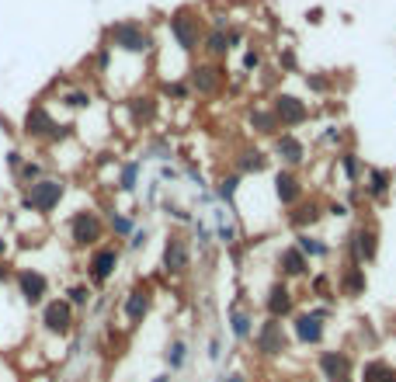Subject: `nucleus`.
Instances as JSON below:
<instances>
[{"label":"nucleus","instance_id":"f257e3e1","mask_svg":"<svg viewBox=\"0 0 396 382\" xmlns=\"http://www.w3.org/2000/svg\"><path fill=\"white\" fill-rule=\"evenodd\" d=\"M101 42H104L111 52H129V56H146V52H153V45H157L153 31H150L143 21H136V17L111 21V24L104 28Z\"/></svg>","mask_w":396,"mask_h":382},{"label":"nucleus","instance_id":"f03ea898","mask_svg":"<svg viewBox=\"0 0 396 382\" xmlns=\"http://www.w3.org/2000/svg\"><path fill=\"white\" fill-rule=\"evenodd\" d=\"M167 31L181 52H195L205 38V14L198 7H178L167 14Z\"/></svg>","mask_w":396,"mask_h":382},{"label":"nucleus","instance_id":"7ed1b4c3","mask_svg":"<svg viewBox=\"0 0 396 382\" xmlns=\"http://www.w3.org/2000/svg\"><path fill=\"white\" fill-rule=\"evenodd\" d=\"M63 198H66V181L56 178V174H45L42 181H35L31 188L21 191L17 208L21 212H35V215H52Z\"/></svg>","mask_w":396,"mask_h":382},{"label":"nucleus","instance_id":"20e7f679","mask_svg":"<svg viewBox=\"0 0 396 382\" xmlns=\"http://www.w3.org/2000/svg\"><path fill=\"white\" fill-rule=\"evenodd\" d=\"M70 247L73 250H94L104 243V236H108V222H104V215L94 212V208H77L73 215H70Z\"/></svg>","mask_w":396,"mask_h":382},{"label":"nucleus","instance_id":"39448f33","mask_svg":"<svg viewBox=\"0 0 396 382\" xmlns=\"http://www.w3.org/2000/svg\"><path fill=\"white\" fill-rule=\"evenodd\" d=\"M334 316L330 306H313V309H299L292 316V341L302 348H320L327 341V320Z\"/></svg>","mask_w":396,"mask_h":382},{"label":"nucleus","instance_id":"423d86ee","mask_svg":"<svg viewBox=\"0 0 396 382\" xmlns=\"http://www.w3.org/2000/svg\"><path fill=\"white\" fill-rule=\"evenodd\" d=\"M250 344H254V355H257V358H282V355L292 348V334L285 330V323H282V320L264 316V320L257 323V330H254Z\"/></svg>","mask_w":396,"mask_h":382},{"label":"nucleus","instance_id":"0eeeda50","mask_svg":"<svg viewBox=\"0 0 396 382\" xmlns=\"http://www.w3.org/2000/svg\"><path fill=\"white\" fill-rule=\"evenodd\" d=\"M118 264H122V243H118V240H115V243H101V247H94V250L87 254V264H84L87 285L104 288L111 278H115Z\"/></svg>","mask_w":396,"mask_h":382},{"label":"nucleus","instance_id":"6e6552de","mask_svg":"<svg viewBox=\"0 0 396 382\" xmlns=\"http://www.w3.org/2000/svg\"><path fill=\"white\" fill-rule=\"evenodd\" d=\"M160 268L171 278H185L192 271V240L181 229H171L164 240V254H160Z\"/></svg>","mask_w":396,"mask_h":382},{"label":"nucleus","instance_id":"1a4fd4ad","mask_svg":"<svg viewBox=\"0 0 396 382\" xmlns=\"http://www.w3.org/2000/svg\"><path fill=\"white\" fill-rule=\"evenodd\" d=\"M268 108L275 111V118H278L282 132H296V129H302V125L313 118V108H309V104H306L299 94H289V91H275Z\"/></svg>","mask_w":396,"mask_h":382},{"label":"nucleus","instance_id":"9d476101","mask_svg":"<svg viewBox=\"0 0 396 382\" xmlns=\"http://www.w3.org/2000/svg\"><path fill=\"white\" fill-rule=\"evenodd\" d=\"M344 254H348V261H355L362 268L372 264L379 257V229H376V222H358L348 233V240H344Z\"/></svg>","mask_w":396,"mask_h":382},{"label":"nucleus","instance_id":"9b49d317","mask_svg":"<svg viewBox=\"0 0 396 382\" xmlns=\"http://www.w3.org/2000/svg\"><path fill=\"white\" fill-rule=\"evenodd\" d=\"M42 330L52 334V337H70L73 327H77V309L66 302V295H56V299H45L42 302V316H38Z\"/></svg>","mask_w":396,"mask_h":382},{"label":"nucleus","instance_id":"f8f14e48","mask_svg":"<svg viewBox=\"0 0 396 382\" xmlns=\"http://www.w3.org/2000/svg\"><path fill=\"white\" fill-rule=\"evenodd\" d=\"M188 84H192V94H198V97H219L222 87H226V66L222 63H212V59L192 63Z\"/></svg>","mask_w":396,"mask_h":382},{"label":"nucleus","instance_id":"ddd939ff","mask_svg":"<svg viewBox=\"0 0 396 382\" xmlns=\"http://www.w3.org/2000/svg\"><path fill=\"white\" fill-rule=\"evenodd\" d=\"M316 372L327 382H358V372H355V358L351 351L344 348H327L316 355Z\"/></svg>","mask_w":396,"mask_h":382},{"label":"nucleus","instance_id":"4468645a","mask_svg":"<svg viewBox=\"0 0 396 382\" xmlns=\"http://www.w3.org/2000/svg\"><path fill=\"white\" fill-rule=\"evenodd\" d=\"M264 313L271 316V320H292L299 313L296 306V292H292V285L285 282V278H275L271 285H268V292H264Z\"/></svg>","mask_w":396,"mask_h":382},{"label":"nucleus","instance_id":"2eb2a0df","mask_svg":"<svg viewBox=\"0 0 396 382\" xmlns=\"http://www.w3.org/2000/svg\"><path fill=\"white\" fill-rule=\"evenodd\" d=\"M271 160H278L289 171H299L309 160V146L299 139V132H278L271 139Z\"/></svg>","mask_w":396,"mask_h":382},{"label":"nucleus","instance_id":"dca6fc26","mask_svg":"<svg viewBox=\"0 0 396 382\" xmlns=\"http://www.w3.org/2000/svg\"><path fill=\"white\" fill-rule=\"evenodd\" d=\"M150 309H153V285H150V282H136V285L125 292V299H122V316H125V323H129V327H139V323L150 316Z\"/></svg>","mask_w":396,"mask_h":382},{"label":"nucleus","instance_id":"f3484780","mask_svg":"<svg viewBox=\"0 0 396 382\" xmlns=\"http://www.w3.org/2000/svg\"><path fill=\"white\" fill-rule=\"evenodd\" d=\"M14 285L24 306H42L49 299V278L38 268H17L14 271Z\"/></svg>","mask_w":396,"mask_h":382},{"label":"nucleus","instance_id":"a211bd4d","mask_svg":"<svg viewBox=\"0 0 396 382\" xmlns=\"http://www.w3.org/2000/svg\"><path fill=\"white\" fill-rule=\"evenodd\" d=\"M52 125H56V118H52L49 104L45 101H31L28 111H24V118H21V136L24 139H35V143H45L49 132H52Z\"/></svg>","mask_w":396,"mask_h":382},{"label":"nucleus","instance_id":"6ab92c4d","mask_svg":"<svg viewBox=\"0 0 396 382\" xmlns=\"http://www.w3.org/2000/svg\"><path fill=\"white\" fill-rule=\"evenodd\" d=\"M271 185H275V201H278L285 212L306 198V181L299 178V171L278 167V171H275V178H271Z\"/></svg>","mask_w":396,"mask_h":382},{"label":"nucleus","instance_id":"aec40b11","mask_svg":"<svg viewBox=\"0 0 396 382\" xmlns=\"http://www.w3.org/2000/svg\"><path fill=\"white\" fill-rule=\"evenodd\" d=\"M268 167H271V153L261 150V146H254V143H247V146H240V150L233 153V171H236L240 178L264 174Z\"/></svg>","mask_w":396,"mask_h":382},{"label":"nucleus","instance_id":"412c9836","mask_svg":"<svg viewBox=\"0 0 396 382\" xmlns=\"http://www.w3.org/2000/svg\"><path fill=\"white\" fill-rule=\"evenodd\" d=\"M323 215H327V205H323L320 198H302L299 205H292V208L285 212V222H289L296 233H309Z\"/></svg>","mask_w":396,"mask_h":382},{"label":"nucleus","instance_id":"4be33fe9","mask_svg":"<svg viewBox=\"0 0 396 382\" xmlns=\"http://www.w3.org/2000/svg\"><path fill=\"white\" fill-rule=\"evenodd\" d=\"M275 264H278V278L296 282V278H309V264H313V261L299 250L296 243H289V247H282V250H278Z\"/></svg>","mask_w":396,"mask_h":382},{"label":"nucleus","instance_id":"5701e85b","mask_svg":"<svg viewBox=\"0 0 396 382\" xmlns=\"http://www.w3.org/2000/svg\"><path fill=\"white\" fill-rule=\"evenodd\" d=\"M365 288H369L365 268H362V264H355V261H344V264H341V271H337V292H341L344 299H362V295H365Z\"/></svg>","mask_w":396,"mask_h":382},{"label":"nucleus","instance_id":"b1692460","mask_svg":"<svg viewBox=\"0 0 396 382\" xmlns=\"http://www.w3.org/2000/svg\"><path fill=\"white\" fill-rule=\"evenodd\" d=\"M226 323H229L233 341H240V344H247V341L254 337V330H257L254 309H247V306H240V302H229V309H226Z\"/></svg>","mask_w":396,"mask_h":382},{"label":"nucleus","instance_id":"393cba45","mask_svg":"<svg viewBox=\"0 0 396 382\" xmlns=\"http://www.w3.org/2000/svg\"><path fill=\"white\" fill-rule=\"evenodd\" d=\"M125 111H129V118H132L136 129H150L157 122V115H160V101L153 94H136L125 101Z\"/></svg>","mask_w":396,"mask_h":382},{"label":"nucleus","instance_id":"a878e982","mask_svg":"<svg viewBox=\"0 0 396 382\" xmlns=\"http://www.w3.org/2000/svg\"><path fill=\"white\" fill-rule=\"evenodd\" d=\"M247 129L254 136H264V139H275L282 132V125H278V118H275V111L268 104H250L247 108Z\"/></svg>","mask_w":396,"mask_h":382},{"label":"nucleus","instance_id":"bb28decb","mask_svg":"<svg viewBox=\"0 0 396 382\" xmlns=\"http://www.w3.org/2000/svg\"><path fill=\"white\" fill-rule=\"evenodd\" d=\"M390 191H393V171L390 167H369L365 171V198L386 201Z\"/></svg>","mask_w":396,"mask_h":382},{"label":"nucleus","instance_id":"cd10ccee","mask_svg":"<svg viewBox=\"0 0 396 382\" xmlns=\"http://www.w3.org/2000/svg\"><path fill=\"white\" fill-rule=\"evenodd\" d=\"M229 31V28H226ZM222 28H205V38H201V56L205 59H212V63H222L229 52H233V45H229V35H226Z\"/></svg>","mask_w":396,"mask_h":382},{"label":"nucleus","instance_id":"c85d7f7f","mask_svg":"<svg viewBox=\"0 0 396 382\" xmlns=\"http://www.w3.org/2000/svg\"><path fill=\"white\" fill-rule=\"evenodd\" d=\"M358 382H396V365H390L386 358H369L358 369Z\"/></svg>","mask_w":396,"mask_h":382},{"label":"nucleus","instance_id":"c756f323","mask_svg":"<svg viewBox=\"0 0 396 382\" xmlns=\"http://www.w3.org/2000/svg\"><path fill=\"white\" fill-rule=\"evenodd\" d=\"M296 247L309 261H327L330 257V243L323 236H313V233H296Z\"/></svg>","mask_w":396,"mask_h":382},{"label":"nucleus","instance_id":"7c9ffc66","mask_svg":"<svg viewBox=\"0 0 396 382\" xmlns=\"http://www.w3.org/2000/svg\"><path fill=\"white\" fill-rule=\"evenodd\" d=\"M337 167H341V174H344L348 185H358L362 174H365V164H362V157L355 150H337Z\"/></svg>","mask_w":396,"mask_h":382},{"label":"nucleus","instance_id":"2f4dec72","mask_svg":"<svg viewBox=\"0 0 396 382\" xmlns=\"http://www.w3.org/2000/svg\"><path fill=\"white\" fill-rule=\"evenodd\" d=\"M108 233L115 236V240H129L132 236V229H136V215H129V212H118V208H108Z\"/></svg>","mask_w":396,"mask_h":382},{"label":"nucleus","instance_id":"473e14b6","mask_svg":"<svg viewBox=\"0 0 396 382\" xmlns=\"http://www.w3.org/2000/svg\"><path fill=\"white\" fill-rule=\"evenodd\" d=\"M240 185H243V178L233 171V174H222L219 181H215V198L222 201V205H229V208H236V194H240Z\"/></svg>","mask_w":396,"mask_h":382},{"label":"nucleus","instance_id":"72a5a7b5","mask_svg":"<svg viewBox=\"0 0 396 382\" xmlns=\"http://www.w3.org/2000/svg\"><path fill=\"white\" fill-rule=\"evenodd\" d=\"M164 362H167V369H171V376H174V372H181V369L188 365V341H181V337H174V341L167 344V351H164Z\"/></svg>","mask_w":396,"mask_h":382},{"label":"nucleus","instance_id":"f704fd0d","mask_svg":"<svg viewBox=\"0 0 396 382\" xmlns=\"http://www.w3.org/2000/svg\"><path fill=\"white\" fill-rule=\"evenodd\" d=\"M59 104H63L66 111H87V108L94 104V94H91L87 87H70V91L59 94Z\"/></svg>","mask_w":396,"mask_h":382},{"label":"nucleus","instance_id":"c9c22d12","mask_svg":"<svg viewBox=\"0 0 396 382\" xmlns=\"http://www.w3.org/2000/svg\"><path fill=\"white\" fill-rule=\"evenodd\" d=\"M42 178H45V164H38V160H31V157H28V160L14 171V181L21 185V191L31 188V185H35V181H42Z\"/></svg>","mask_w":396,"mask_h":382},{"label":"nucleus","instance_id":"e433bc0d","mask_svg":"<svg viewBox=\"0 0 396 382\" xmlns=\"http://www.w3.org/2000/svg\"><path fill=\"white\" fill-rule=\"evenodd\" d=\"M139 167H143L139 160H129V164L118 167V181H115L118 191H136V185H139Z\"/></svg>","mask_w":396,"mask_h":382},{"label":"nucleus","instance_id":"4c0bfd02","mask_svg":"<svg viewBox=\"0 0 396 382\" xmlns=\"http://www.w3.org/2000/svg\"><path fill=\"white\" fill-rule=\"evenodd\" d=\"M91 299H94V288L87 285V282H77V285L66 288V302H70L73 309H87Z\"/></svg>","mask_w":396,"mask_h":382},{"label":"nucleus","instance_id":"58836bf2","mask_svg":"<svg viewBox=\"0 0 396 382\" xmlns=\"http://www.w3.org/2000/svg\"><path fill=\"white\" fill-rule=\"evenodd\" d=\"M306 91L316 97H327L334 91V77L330 73H306Z\"/></svg>","mask_w":396,"mask_h":382},{"label":"nucleus","instance_id":"ea45409f","mask_svg":"<svg viewBox=\"0 0 396 382\" xmlns=\"http://www.w3.org/2000/svg\"><path fill=\"white\" fill-rule=\"evenodd\" d=\"M240 66H243V73H250V77H254V73L264 66V49H261V45H247V49H243V56H240Z\"/></svg>","mask_w":396,"mask_h":382},{"label":"nucleus","instance_id":"a19ab883","mask_svg":"<svg viewBox=\"0 0 396 382\" xmlns=\"http://www.w3.org/2000/svg\"><path fill=\"white\" fill-rule=\"evenodd\" d=\"M236 236H240V233H236V226H233L229 219H222V208H219V212H215V240H219L222 247H233V243H236Z\"/></svg>","mask_w":396,"mask_h":382},{"label":"nucleus","instance_id":"79ce46f5","mask_svg":"<svg viewBox=\"0 0 396 382\" xmlns=\"http://www.w3.org/2000/svg\"><path fill=\"white\" fill-rule=\"evenodd\" d=\"M330 282H334V278H330L327 271H320V275H313V278H309V292H313L316 299H334L337 292H330Z\"/></svg>","mask_w":396,"mask_h":382},{"label":"nucleus","instance_id":"37998d69","mask_svg":"<svg viewBox=\"0 0 396 382\" xmlns=\"http://www.w3.org/2000/svg\"><path fill=\"white\" fill-rule=\"evenodd\" d=\"M164 94L174 97V101H192V84H188V77H181V80H171V84H164Z\"/></svg>","mask_w":396,"mask_h":382},{"label":"nucleus","instance_id":"c03bdc74","mask_svg":"<svg viewBox=\"0 0 396 382\" xmlns=\"http://www.w3.org/2000/svg\"><path fill=\"white\" fill-rule=\"evenodd\" d=\"M278 66H282V73H296L299 56H296L292 45H282V52H278Z\"/></svg>","mask_w":396,"mask_h":382},{"label":"nucleus","instance_id":"a18cd8bd","mask_svg":"<svg viewBox=\"0 0 396 382\" xmlns=\"http://www.w3.org/2000/svg\"><path fill=\"white\" fill-rule=\"evenodd\" d=\"M320 143H323V146H337V150H341V143H344V129H341V125H327V129L320 132Z\"/></svg>","mask_w":396,"mask_h":382},{"label":"nucleus","instance_id":"49530a36","mask_svg":"<svg viewBox=\"0 0 396 382\" xmlns=\"http://www.w3.org/2000/svg\"><path fill=\"white\" fill-rule=\"evenodd\" d=\"M70 136H73V125H66V122H56V125H52V132H49V139H45V143H49V146H56V143H66V139H70Z\"/></svg>","mask_w":396,"mask_h":382},{"label":"nucleus","instance_id":"de8ad7c7","mask_svg":"<svg viewBox=\"0 0 396 382\" xmlns=\"http://www.w3.org/2000/svg\"><path fill=\"white\" fill-rule=\"evenodd\" d=\"M146 240H150V229H146V226H136L125 247H129V250H139V247H146Z\"/></svg>","mask_w":396,"mask_h":382},{"label":"nucleus","instance_id":"09e8293b","mask_svg":"<svg viewBox=\"0 0 396 382\" xmlns=\"http://www.w3.org/2000/svg\"><path fill=\"white\" fill-rule=\"evenodd\" d=\"M229 24H233V21H229V10H212V14H208V28H222V31H226Z\"/></svg>","mask_w":396,"mask_h":382},{"label":"nucleus","instance_id":"8fccbe9b","mask_svg":"<svg viewBox=\"0 0 396 382\" xmlns=\"http://www.w3.org/2000/svg\"><path fill=\"white\" fill-rule=\"evenodd\" d=\"M164 212H167V215H174L178 222H195V219H192V215H188L181 205H174V201H164Z\"/></svg>","mask_w":396,"mask_h":382},{"label":"nucleus","instance_id":"3c124183","mask_svg":"<svg viewBox=\"0 0 396 382\" xmlns=\"http://www.w3.org/2000/svg\"><path fill=\"white\" fill-rule=\"evenodd\" d=\"M226 35H229V45H233V49H240V45H243V38H247V31H243L240 24H229V31H226Z\"/></svg>","mask_w":396,"mask_h":382},{"label":"nucleus","instance_id":"603ef678","mask_svg":"<svg viewBox=\"0 0 396 382\" xmlns=\"http://www.w3.org/2000/svg\"><path fill=\"white\" fill-rule=\"evenodd\" d=\"M3 160H7V167H10V174H14V171H17V167H21L28 157H24L21 150H7V157H3Z\"/></svg>","mask_w":396,"mask_h":382},{"label":"nucleus","instance_id":"864d4df0","mask_svg":"<svg viewBox=\"0 0 396 382\" xmlns=\"http://www.w3.org/2000/svg\"><path fill=\"white\" fill-rule=\"evenodd\" d=\"M327 215H334V219H344V215H351V208H348L344 201H327Z\"/></svg>","mask_w":396,"mask_h":382},{"label":"nucleus","instance_id":"5fc2aeb1","mask_svg":"<svg viewBox=\"0 0 396 382\" xmlns=\"http://www.w3.org/2000/svg\"><path fill=\"white\" fill-rule=\"evenodd\" d=\"M306 21L309 24H323V7H309L306 10Z\"/></svg>","mask_w":396,"mask_h":382},{"label":"nucleus","instance_id":"6e6d98bb","mask_svg":"<svg viewBox=\"0 0 396 382\" xmlns=\"http://www.w3.org/2000/svg\"><path fill=\"white\" fill-rule=\"evenodd\" d=\"M219 382H250V379H247L243 372H226V376H222Z\"/></svg>","mask_w":396,"mask_h":382},{"label":"nucleus","instance_id":"4d7b16f0","mask_svg":"<svg viewBox=\"0 0 396 382\" xmlns=\"http://www.w3.org/2000/svg\"><path fill=\"white\" fill-rule=\"evenodd\" d=\"M160 178H164V181H178V171H174V167H160Z\"/></svg>","mask_w":396,"mask_h":382},{"label":"nucleus","instance_id":"13d9d810","mask_svg":"<svg viewBox=\"0 0 396 382\" xmlns=\"http://www.w3.org/2000/svg\"><path fill=\"white\" fill-rule=\"evenodd\" d=\"M215 358H219V341L212 337V341H208V362H215Z\"/></svg>","mask_w":396,"mask_h":382},{"label":"nucleus","instance_id":"bf43d9fd","mask_svg":"<svg viewBox=\"0 0 396 382\" xmlns=\"http://www.w3.org/2000/svg\"><path fill=\"white\" fill-rule=\"evenodd\" d=\"M7 278H10V264L0 261V285H7Z\"/></svg>","mask_w":396,"mask_h":382},{"label":"nucleus","instance_id":"052dcab7","mask_svg":"<svg viewBox=\"0 0 396 382\" xmlns=\"http://www.w3.org/2000/svg\"><path fill=\"white\" fill-rule=\"evenodd\" d=\"M7 247H10V243H7V236H3V233H0V261H3V257H7Z\"/></svg>","mask_w":396,"mask_h":382},{"label":"nucleus","instance_id":"680f3d73","mask_svg":"<svg viewBox=\"0 0 396 382\" xmlns=\"http://www.w3.org/2000/svg\"><path fill=\"white\" fill-rule=\"evenodd\" d=\"M153 382H171V372H164V376H157Z\"/></svg>","mask_w":396,"mask_h":382},{"label":"nucleus","instance_id":"e2e57ef3","mask_svg":"<svg viewBox=\"0 0 396 382\" xmlns=\"http://www.w3.org/2000/svg\"><path fill=\"white\" fill-rule=\"evenodd\" d=\"M292 382H309V379H292Z\"/></svg>","mask_w":396,"mask_h":382}]
</instances>
